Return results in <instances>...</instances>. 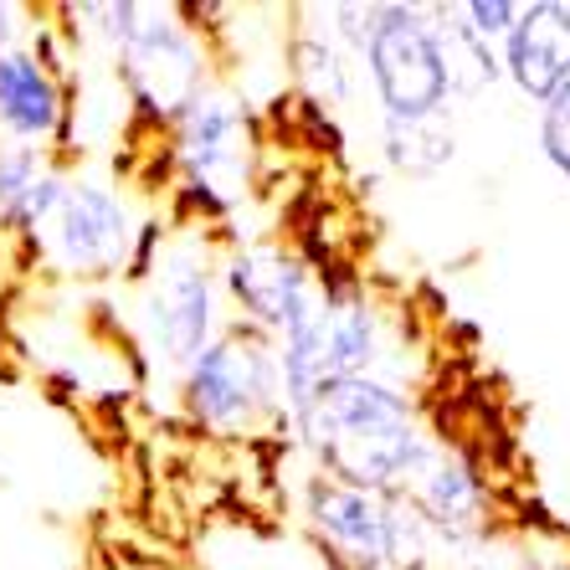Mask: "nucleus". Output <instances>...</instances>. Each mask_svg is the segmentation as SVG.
Masks as SVG:
<instances>
[{"mask_svg":"<svg viewBox=\"0 0 570 570\" xmlns=\"http://www.w3.org/2000/svg\"><path fill=\"white\" fill-rule=\"evenodd\" d=\"M355 67L375 98V119L385 124L458 119V88H452L438 6L375 0L371 31L360 41Z\"/></svg>","mask_w":570,"mask_h":570,"instance_id":"5","label":"nucleus"},{"mask_svg":"<svg viewBox=\"0 0 570 570\" xmlns=\"http://www.w3.org/2000/svg\"><path fill=\"white\" fill-rule=\"evenodd\" d=\"M375 149L381 165L401 180H438L458 159V119H438V124H385L375 119Z\"/></svg>","mask_w":570,"mask_h":570,"instance_id":"15","label":"nucleus"},{"mask_svg":"<svg viewBox=\"0 0 570 570\" xmlns=\"http://www.w3.org/2000/svg\"><path fill=\"white\" fill-rule=\"evenodd\" d=\"M175 396H180V412L190 416V426H200L216 442L288 432L278 355L247 324H226L222 340L175 375Z\"/></svg>","mask_w":570,"mask_h":570,"instance_id":"6","label":"nucleus"},{"mask_svg":"<svg viewBox=\"0 0 570 570\" xmlns=\"http://www.w3.org/2000/svg\"><path fill=\"white\" fill-rule=\"evenodd\" d=\"M232 324L222 293V242L206 226H180L139 278V330L165 375H180Z\"/></svg>","mask_w":570,"mask_h":570,"instance_id":"4","label":"nucleus"},{"mask_svg":"<svg viewBox=\"0 0 570 570\" xmlns=\"http://www.w3.org/2000/svg\"><path fill=\"white\" fill-rule=\"evenodd\" d=\"M438 21H442V47H448V67H452L458 104H473V98L504 88V57H499V47L478 41L473 31L458 21L452 6H438Z\"/></svg>","mask_w":570,"mask_h":570,"instance_id":"16","label":"nucleus"},{"mask_svg":"<svg viewBox=\"0 0 570 570\" xmlns=\"http://www.w3.org/2000/svg\"><path fill=\"white\" fill-rule=\"evenodd\" d=\"M165 165L190 226L222 232L253 196L257 180V119L232 82H212L165 129Z\"/></svg>","mask_w":570,"mask_h":570,"instance_id":"3","label":"nucleus"},{"mask_svg":"<svg viewBox=\"0 0 570 570\" xmlns=\"http://www.w3.org/2000/svg\"><path fill=\"white\" fill-rule=\"evenodd\" d=\"M72 47L57 21H37L31 41L0 52V145L67 155L78 119V78Z\"/></svg>","mask_w":570,"mask_h":570,"instance_id":"8","label":"nucleus"},{"mask_svg":"<svg viewBox=\"0 0 570 570\" xmlns=\"http://www.w3.org/2000/svg\"><path fill=\"white\" fill-rule=\"evenodd\" d=\"M67 37L94 41L104 62H114L119 94L134 119L149 129H170L216 78V52L206 27L186 6H149V0H98V6H67Z\"/></svg>","mask_w":570,"mask_h":570,"instance_id":"2","label":"nucleus"},{"mask_svg":"<svg viewBox=\"0 0 570 570\" xmlns=\"http://www.w3.org/2000/svg\"><path fill=\"white\" fill-rule=\"evenodd\" d=\"M31 31H37V11H31V6H16V0H0V52L31 41Z\"/></svg>","mask_w":570,"mask_h":570,"instance_id":"19","label":"nucleus"},{"mask_svg":"<svg viewBox=\"0 0 570 570\" xmlns=\"http://www.w3.org/2000/svg\"><path fill=\"white\" fill-rule=\"evenodd\" d=\"M283 72H288L293 94L308 114L318 119H334L345 114L350 98H355V57L334 41L330 21H324V6H308L298 11V21L288 27V41H283Z\"/></svg>","mask_w":570,"mask_h":570,"instance_id":"13","label":"nucleus"},{"mask_svg":"<svg viewBox=\"0 0 570 570\" xmlns=\"http://www.w3.org/2000/svg\"><path fill=\"white\" fill-rule=\"evenodd\" d=\"M406 499L432 530V540L442 544V560L499 530V493H493L489 463L448 432H442L438 452L426 458V468L416 473V483L406 489Z\"/></svg>","mask_w":570,"mask_h":570,"instance_id":"11","label":"nucleus"},{"mask_svg":"<svg viewBox=\"0 0 570 570\" xmlns=\"http://www.w3.org/2000/svg\"><path fill=\"white\" fill-rule=\"evenodd\" d=\"M145 232H149V216H139V206L129 200V190L119 180L94 170H72L52 222L41 226V237L31 247L62 278H78V283L134 278Z\"/></svg>","mask_w":570,"mask_h":570,"instance_id":"7","label":"nucleus"},{"mask_svg":"<svg viewBox=\"0 0 570 570\" xmlns=\"http://www.w3.org/2000/svg\"><path fill=\"white\" fill-rule=\"evenodd\" d=\"M452 11H458V21H463L478 41L504 47V41L514 37L519 16H524V0H458Z\"/></svg>","mask_w":570,"mask_h":570,"instance_id":"18","label":"nucleus"},{"mask_svg":"<svg viewBox=\"0 0 570 570\" xmlns=\"http://www.w3.org/2000/svg\"><path fill=\"white\" fill-rule=\"evenodd\" d=\"M222 293L232 324H247L273 345L324 304V278L288 242L237 237L222 247Z\"/></svg>","mask_w":570,"mask_h":570,"instance_id":"9","label":"nucleus"},{"mask_svg":"<svg viewBox=\"0 0 570 570\" xmlns=\"http://www.w3.org/2000/svg\"><path fill=\"white\" fill-rule=\"evenodd\" d=\"M534 149H540L544 170L560 186H570V88H560L550 104L534 108Z\"/></svg>","mask_w":570,"mask_h":570,"instance_id":"17","label":"nucleus"},{"mask_svg":"<svg viewBox=\"0 0 570 570\" xmlns=\"http://www.w3.org/2000/svg\"><path fill=\"white\" fill-rule=\"evenodd\" d=\"M67 180H72V170L62 165V155L0 145V232L37 242L41 226L52 222Z\"/></svg>","mask_w":570,"mask_h":570,"instance_id":"14","label":"nucleus"},{"mask_svg":"<svg viewBox=\"0 0 570 570\" xmlns=\"http://www.w3.org/2000/svg\"><path fill=\"white\" fill-rule=\"evenodd\" d=\"M288 438L314 473L371 493H406L438 452L442 432L426 422L412 385L350 375L318 385L304 412L288 416Z\"/></svg>","mask_w":570,"mask_h":570,"instance_id":"1","label":"nucleus"},{"mask_svg":"<svg viewBox=\"0 0 570 570\" xmlns=\"http://www.w3.org/2000/svg\"><path fill=\"white\" fill-rule=\"evenodd\" d=\"M324 371L330 381H350V375H381V381L412 385V371L401 365L406 350V324H401L396 304L381 298L365 278H340L324 273Z\"/></svg>","mask_w":570,"mask_h":570,"instance_id":"10","label":"nucleus"},{"mask_svg":"<svg viewBox=\"0 0 570 570\" xmlns=\"http://www.w3.org/2000/svg\"><path fill=\"white\" fill-rule=\"evenodd\" d=\"M499 57H504V88H514L534 108L570 88V0H524V16Z\"/></svg>","mask_w":570,"mask_h":570,"instance_id":"12","label":"nucleus"}]
</instances>
